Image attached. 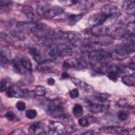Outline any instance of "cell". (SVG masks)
<instances>
[{"mask_svg": "<svg viewBox=\"0 0 135 135\" xmlns=\"http://www.w3.org/2000/svg\"><path fill=\"white\" fill-rule=\"evenodd\" d=\"M36 11L40 16L50 18L61 14L64 10L60 7L41 2L37 4Z\"/></svg>", "mask_w": 135, "mask_h": 135, "instance_id": "obj_1", "label": "cell"}, {"mask_svg": "<svg viewBox=\"0 0 135 135\" xmlns=\"http://www.w3.org/2000/svg\"><path fill=\"white\" fill-rule=\"evenodd\" d=\"M88 57L91 61L101 64L107 63L112 59L111 53L102 50H93L88 53Z\"/></svg>", "mask_w": 135, "mask_h": 135, "instance_id": "obj_2", "label": "cell"}, {"mask_svg": "<svg viewBox=\"0 0 135 135\" xmlns=\"http://www.w3.org/2000/svg\"><path fill=\"white\" fill-rule=\"evenodd\" d=\"M134 45H121L117 46L114 52L111 54L112 58L118 60H123L129 57V54L134 52Z\"/></svg>", "mask_w": 135, "mask_h": 135, "instance_id": "obj_3", "label": "cell"}, {"mask_svg": "<svg viewBox=\"0 0 135 135\" xmlns=\"http://www.w3.org/2000/svg\"><path fill=\"white\" fill-rule=\"evenodd\" d=\"M101 13L105 14L111 21H117L121 15V12L118 6L113 4H108L101 8Z\"/></svg>", "mask_w": 135, "mask_h": 135, "instance_id": "obj_4", "label": "cell"}, {"mask_svg": "<svg viewBox=\"0 0 135 135\" xmlns=\"http://www.w3.org/2000/svg\"><path fill=\"white\" fill-rule=\"evenodd\" d=\"M62 66L65 69L82 70L86 68L87 63L84 60L82 59L72 58L64 61Z\"/></svg>", "mask_w": 135, "mask_h": 135, "instance_id": "obj_5", "label": "cell"}, {"mask_svg": "<svg viewBox=\"0 0 135 135\" xmlns=\"http://www.w3.org/2000/svg\"><path fill=\"white\" fill-rule=\"evenodd\" d=\"M72 53V50L66 44H61L57 46L52 48L49 52V54L52 57H63L71 55Z\"/></svg>", "mask_w": 135, "mask_h": 135, "instance_id": "obj_6", "label": "cell"}, {"mask_svg": "<svg viewBox=\"0 0 135 135\" xmlns=\"http://www.w3.org/2000/svg\"><path fill=\"white\" fill-rule=\"evenodd\" d=\"M48 112L56 118H58L62 114L64 113V106L59 100H52L47 104Z\"/></svg>", "mask_w": 135, "mask_h": 135, "instance_id": "obj_7", "label": "cell"}, {"mask_svg": "<svg viewBox=\"0 0 135 135\" xmlns=\"http://www.w3.org/2000/svg\"><path fill=\"white\" fill-rule=\"evenodd\" d=\"M66 133V127L62 122L54 121L49 122L47 133L51 134H62Z\"/></svg>", "mask_w": 135, "mask_h": 135, "instance_id": "obj_8", "label": "cell"}, {"mask_svg": "<svg viewBox=\"0 0 135 135\" xmlns=\"http://www.w3.org/2000/svg\"><path fill=\"white\" fill-rule=\"evenodd\" d=\"M16 27L21 31H27L36 34L38 33L42 30V27L37 23L33 22H18Z\"/></svg>", "mask_w": 135, "mask_h": 135, "instance_id": "obj_9", "label": "cell"}, {"mask_svg": "<svg viewBox=\"0 0 135 135\" xmlns=\"http://www.w3.org/2000/svg\"><path fill=\"white\" fill-rule=\"evenodd\" d=\"M82 37L81 35L76 32H63V40L73 45H76L81 41Z\"/></svg>", "mask_w": 135, "mask_h": 135, "instance_id": "obj_10", "label": "cell"}, {"mask_svg": "<svg viewBox=\"0 0 135 135\" xmlns=\"http://www.w3.org/2000/svg\"><path fill=\"white\" fill-rule=\"evenodd\" d=\"M109 20H110L109 16L102 13H98L93 15L89 20V23L92 25V26L97 25L104 24Z\"/></svg>", "mask_w": 135, "mask_h": 135, "instance_id": "obj_11", "label": "cell"}, {"mask_svg": "<svg viewBox=\"0 0 135 135\" xmlns=\"http://www.w3.org/2000/svg\"><path fill=\"white\" fill-rule=\"evenodd\" d=\"M25 91L16 85H12L6 90V93L8 97L23 98L25 95Z\"/></svg>", "mask_w": 135, "mask_h": 135, "instance_id": "obj_12", "label": "cell"}, {"mask_svg": "<svg viewBox=\"0 0 135 135\" xmlns=\"http://www.w3.org/2000/svg\"><path fill=\"white\" fill-rule=\"evenodd\" d=\"M94 1H72V6L76 9L86 10L92 7L95 4Z\"/></svg>", "mask_w": 135, "mask_h": 135, "instance_id": "obj_13", "label": "cell"}, {"mask_svg": "<svg viewBox=\"0 0 135 135\" xmlns=\"http://www.w3.org/2000/svg\"><path fill=\"white\" fill-rule=\"evenodd\" d=\"M108 105H106L103 103H99L95 102H92L91 101H87V107L89 110L92 112L100 113L105 110L108 108L107 107Z\"/></svg>", "mask_w": 135, "mask_h": 135, "instance_id": "obj_14", "label": "cell"}, {"mask_svg": "<svg viewBox=\"0 0 135 135\" xmlns=\"http://www.w3.org/2000/svg\"><path fill=\"white\" fill-rule=\"evenodd\" d=\"M91 32L95 36L105 35L109 33V27L104 24L94 25L91 28Z\"/></svg>", "mask_w": 135, "mask_h": 135, "instance_id": "obj_15", "label": "cell"}, {"mask_svg": "<svg viewBox=\"0 0 135 135\" xmlns=\"http://www.w3.org/2000/svg\"><path fill=\"white\" fill-rule=\"evenodd\" d=\"M71 81L77 87L84 90L86 92H93L94 91V89L91 85H90V84H88V83L82 81V80L79 79L72 78H71Z\"/></svg>", "mask_w": 135, "mask_h": 135, "instance_id": "obj_16", "label": "cell"}, {"mask_svg": "<svg viewBox=\"0 0 135 135\" xmlns=\"http://www.w3.org/2000/svg\"><path fill=\"white\" fill-rule=\"evenodd\" d=\"M122 9L127 14L134 15L135 12V2L134 1H127L122 5Z\"/></svg>", "mask_w": 135, "mask_h": 135, "instance_id": "obj_17", "label": "cell"}, {"mask_svg": "<svg viewBox=\"0 0 135 135\" xmlns=\"http://www.w3.org/2000/svg\"><path fill=\"white\" fill-rule=\"evenodd\" d=\"M28 131L31 133H38V131H41L40 134H46V131L43 130V124L40 122H35L31 124L28 128Z\"/></svg>", "mask_w": 135, "mask_h": 135, "instance_id": "obj_18", "label": "cell"}, {"mask_svg": "<svg viewBox=\"0 0 135 135\" xmlns=\"http://www.w3.org/2000/svg\"><path fill=\"white\" fill-rule=\"evenodd\" d=\"M24 12L26 14L28 22L33 23H37V18L34 15L31 7L29 6H25L23 8Z\"/></svg>", "mask_w": 135, "mask_h": 135, "instance_id": "obj_19", "label": "cell"}, {"mask_svg": "<svg viewBox=\"0 0 135 135\" xmlns=\"http://www.w3.org/2000/svg\"><path fill=\"white\" fill-rule=\"evenodd\" d=\"M53 63L52 61L46 60L44 62L38 64L37 69L38 71L41 72H47L51 70Z\"/></svg>", "mask_w": 135, "mask_h": 135, "instance_id": "obj_20", "label": "cell"}, {"mask_svg": "<svg viewBox=\"0 0 135 135\" xmlns=\"http://www.w3.org/2000/svg\"><path fill=\"white\" fill-rule=\"evenodd\" d=\"M123 129L118 127H105L101 129L103 132L106 133H113V134H121Z\"/></svg>", "mask_w": 135, "mask_h": 135, "instance_id": "obj_21", "label": "cell"}, {"mask_svg": "<svg viewBox=\"0 0 135 135\" xmlns=\"http://www.w3.org/2000/svg\"><path fill=\"white\" fill-rule=\"evenodd\" d=\"M122 82L128 86H134L135 84V78L134 75L127 74L124 75L122 78Z\"/></svg>", "mask_w": 135, "mask_h": 135, "instance_id": "obj_22", "label": "cell"}, {"mask_svg": "<svg viewBox=\"0 0 135 135\" xmlns=\"http://www.w3.org/2000/svg\"><path fill=\"white\" fill-rule=\"evenodd\" d=\"M93 98L101 103H105L108 101V98L110 95L104 93H97L93 96Z\"/></svg>", "mask_w": 135, "mask_h": 135, "instance_id": "obj_23", "label": "cell"}, {"mask_svg": "<svg viewBox=\"0 0 135 135\" xmlns=\"http://www.w3.org/2000/svg\"><path fill=\"white\" fill-rule=\"evenodd\" d=\"M122 40L124 42V44L134 45V43H135L134 34L126 33L123 35Z\"/></svg>", "mask_w": 135, "mask_h": 135, "instance_id": "obj_24", "label": "cell"}, {"mask_svg": "<svg viewBox=\"0 0 135 135\" xmlns=\"http://www.w3.org/2000/svg\"><path fill=\"white\" fill-rule=\"evenodd\" d=\"M82 14H72L69 15L68 17V23L71 26L75 25L82 18Z\"/></svg>", "mask_w": 135, "mask_h": 135, "instance_id": "obj_25", "label": "cell"}, {"mask_svg": "<svg viewBox=\"0 0 135 135\" xmlns=\"http://www.w3.org/2000/svg\"><path fill=\"white\" fill-rule=\"evenodd\" d=\"M1 55L6 57L8 60L11 59L12 53L10 49L7 46L2 45L1 46Z\"/></svg>", "mask_w": 135, "mask_h": 135, "instance_id": "obj_26", "label": "cell"}, {"mask_svg": "<svg viewBox=\"0 0 135 135\" xmlns=\"http://www.w3.org/2000/svg\"><path fill=\"white\" fill-rule=\"evenodd\" d=\"M83 113V109L82 107L80 104H74L73 108V114L78 118L81 117Z\"/></svg>", "mask_w": 135, "mask_h": 135, "instance_id": "obj_27", "label": "cell"}, {"mask_svg": "<svg viewBox=\"0 0 135 135\" xmlns=\"http://www.w3.org/2000/svg\"><path fill=\"white\" fill-rule=\"evenodd\" d=\"M33 92L37 96L43 97L46 93V89L44 86L37 85L34 88Z\"/></svg>", "mask_w": 135, "mask_h": 135, "instance_id": "obj_28", "label": "cell"}, {"mask_svg": "<svg viewBox=\"0 0 135 135\" xmlns=\"http://www.w3.org/2000/svg\"><path fill=\"white\" fill-rule=\"evenodd\" d=\"M20 62L24 68V69L28 71H31L32 70V65L31 62L26 59H22L20 60Z\"/></svg>", "mask_w": 135, "mask_h": 135, "instance_id": "obj_29", "label": "cell"}, {"mask_svg": "<svg viewBox=\"0 0 135 135\" xmlns=\"http://www.w3.org/2000/svg\"><path fill=\"white\" fill-rule=\"evenodd\" d=\"M129 113L127 111H120L117 113V116L119 120L124 121L129 118Z\"/></svg>", "mask_w": 135, "mask_h": 135, "instance_id": "obj_30", "label": "cell"}, {"mask_svg": "<svg viewBox=\"0 0 135 135\" xmlns=\"http://www.w3.org/2000/svg\"><path fill=\"white\" fill-rule=\"evenodd\" d=\"M118 76L119 75H118V73L116 72V71L114 70V68L107 72L108 78L110 80H111V81H112L113 82L117 81V80H118Z\"/></svg>", "mask_w": 135, "mask_h": 135, "instance_id": "obj_31", "label": "cell"}, {"mask_svg": "<svg viewBox=\"0 0 135 135\" xmlns=\"http://www.w3.org/2000/svg\"><path fill=\"white\" fill-rule=\"evenodd\" d=\"M12 65L14 69L17 73H21L22 72V69H24L22 66L20 61H16L15 60H13L12 62Z\"/></svg>", "mask_w": 135, "mask_h": 135, "instance_id": "obj_32", "label": "cell"}, {"mask_svg": "<svg viewBox=\"0 0 135 135\" xmlns=\"http://www.w3.org/2000/svg\"><path fill=\"white\" fill-rule=\"evenodd\" d=\"M127 31L128 33L131 34H134L135 33V24L134 22H131L129 23L126 27Z\"/></svg>", "mask_w": 135, "mask_h": 135, "instance_id": "obj_33", "label": "cell"}, {"mask_svg": "<svg viewBox=\"0 0 135 135\" xmlns=\"http://www.w3.org/2000/svg\"><path fill=\"white\" fill-rule=\"evenodd\" d=\"M26 117L29 119H33L37 115V112L35 109H29L26 111Z\"/></svg>", "mask_w": 135, "mask_h": 135, "instance_id": "obj_34", "label": "cell"}, {"mask_svg": "<svg viewBox=\"0 0 135 135\" xmlns=\"http://www.w3.org/2000/svg\"><path fill=\"white\" fill-rule=\"evenodd\" d=\"M1 38L3 41L7 42H11L13 41V37L9 34L6 33L1 32Z\"/></svg>", "mask_w": 135, "mask_h": 135, "instance_id": "obj_35", "label": "cell"}, {"mask_svg": "<svg viewBox=\"0 0 135 135\" xmlns=\"http://www.w3.org/2000/svg\"><path fill=\"white\" fill-rule=\"evenodd\" d=\"M117 105L119 107L122 108H126L128 105V101L126 98H120L117 101Z\"/></svg>", "mask_w": 135, "mask_h": 135, "instance_id": "obj_36", "label": "cell"}, {"mask_svg": "<svg viewBox=\"0 0 135 135\" xmlns=\"http://www.w3.org/2000/svg\"><path fill=\"white\" fill-rule=\"evenodd\" d=\"M16 108L20 111H23L26 108V104L22 101H19L16 103Z\"/></svg>", "mask_w": 135, "mask_h": 135, "instance_id": "obj_37", "label": "cell"}, {"mask_svg": "<svg viewBox=\"0 0 135 135\" xmlns=\"http://www.w3.org/2000/svg\"><path fill=\"white\" fill-rule=\"evenodd\" d=\"M70 97L72 99H75L77 98L79 95V92L78 89H74L71 90L69 92Z\"/></svg>", "mask_w": 135, "mask_h": 135, "instance_id": "obj_38", "label": "cell"}, {"mask_svg": "<svg viewBox=\"0 0 135 135\" xmlns=\"http://www.w3.org/2000/svg\"><path fill=\"white\" fill-rule=\"evenodd\" d=\"M5 117L7 118V120H9V121H13L15 119L16 117L15 114L14 113V112L12 111H7L5 115Z\"/></svg>", "mask_w": 135, "mask_h": 135, "instance_id": "obj_39", "label": "cell"}, {"mask_svg": "<svg viewBox=\"0 0 135 135\" xmlns=\"http://www.w3.org/2000/svg\"><path fill=\"white\" fill-rule=\"evenodd\" d=\"M78 123L80 126L86 127L89 126V122L87 119L83 118H80L78 120Z\"/></svg>", "mask_w": 135, "mask_h": 135, "instance_id": "obj_40", "label": "cell"}, {"mask_svg": "<svg viewBox=\"0 0 135 135\" xmlns=\"http://www.w3.org/2000/svg\"><path fill=\"white\" fill-rule=\"evenodd\" d=\"M134 129H123L120 134H125V135H130L134 134Z\"/></svg>", "mask_w": 135, "mask_h": 135, "instance_id": "obj_41", "label": "cell"}, {"mask_svg": "<svg viewBox=\"0 0 135 135\" xmlns=\"http://www.w3.org/2000/svg\"><path fill=\"white\" fill-rule=\"evenodd\" d=\"M12 2L8 0H1L0 1V6L1 7H5L8 6L11 4Z\"/></svg>", "mask_w": 135, "mask_h": 135, "instance_id": "obj_42", "label": "cell"}, {"mask_svg": "<svg viewBox=\"0 0 135 135\" xmlns=\"http://www.w3.org/2000/svg\"><path fill=\"white\" fill-rule=\"evenodd\" d=\"M6 81L5 80H2L1 81V86H0V91L3 92L4 90H6Z\"/></svg>", "mask_w": 135, "mask_h": 135, "instance_id": "obj_43", "label": "cell"}, {"mask_svg": "<svg viewBox=\"0 0 135 135\" xmlns=\"http://www.w3.org/2000/svg\"><path fill=\"white\" fill-rule=\"evenodd\" d=\"M9 134H25V132H24V130H22V129H17L14 130L13 131L11 132Z\"/></svg>", "mask_w": 135, "mask_h": 135, "instance_id": "obj_44", "label": "cell"}, {"mask_svg": "<svg viewBox=\"0 0 135 135\" xmlns=\"http://www.w3.org/2000/svg\"><path fill=\"white\" fill-rule=\"evenodd\" d=\"M8 61L9 60L6 57H5L1 55V63L2 65L7 64L8 63Z\"/></svg>", "mask_w": 135, "mask_h": 135, "instance_id": "obj_45", "label": "cell"}, {"mask_svg": "<svg viewBox=\"0 0 135 135\" xmlns=\"http://www.w3.org/2000/svg\"><path fill=\"white\" fill-rule=\"evenodd\" d=\"M55 80L52 78L47 79V83L49 85H53L55 84Z\"/></svg>", "mask_w": 135, "mask_h": 135, "instance_id": "obj_46", "label": "cell"}, {"mask_svg": "<svg viewBox=\"0 0 135 135\" xmlns=\"http://www.w3.org/2000/svg\"><path fill=\"white\" fill-rule=\"evenodd\" d=\"M61 76L63 79H66V78H68L70 77V75L69 74L66 73V72H63L62 75H61Z\"/></svg>", "mask_w": 135, "mask_h": 135, "instance_id": "obj_47", "label": "cell"}]
</instances>
